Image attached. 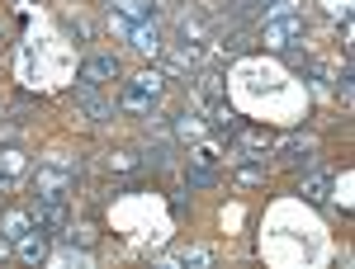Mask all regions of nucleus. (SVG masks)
Masks as SVG:
<instances>
[{
  "instance_id": "obj_24",
  "label": "nucleus",
  "mask_w": 355,
  "mask_h": 269,
  "mask_svg": "<svg viewBox=\"0 0 355 269\" xmlns=\"http://www.w3.org/2000/svg\"><path fill=\"white\" fill-rule=\"evenodd\" d=\"M110 170L128 175V170H137V156H133V151H114V156H110Z\"/></svg>"
},
{
  "instance_id": "obj_25",
  "label": "nucleus",
  "mask_w": 355,
  "mask_h": 269,
  "mask_svg": "<svg viewBox=\"0 0 355 269\" xmlns=\"http://www.w3.org/2000/svg\"><path fill=\"white\" fill-rule=\"evenodd\" d=\"M327 15L331 19H351V0H327Z\"/></svg>"
},
{
  "instance_id": "obj_21",
  "label": "nucleus",
  "mask_w": 355,
  "mask_h": 269,
  "mask_svg": "<svg viewBox=\"0 0 355 269\" xmlns=\"http://www.w3.org/2000/svg\"><path fill=\"white\" fill-rule=\"evenodd\" d=\"M289 15H303L299 0H266V24L270 19H289Z\"/></svg>"
},
{
  "instance_id": "obj_18",
  "label": "nucleus",
  "mask_w": 355,
  "mask_h": 269,
  "mask_svg": "<svg viewBox=\"0 0 355 269\" xmlns=\"http://www.w3.org/2000/svg\"><path fill=\"white\" fill-rule=\"evenodd\" d=\"M214 260H218V255H214L209 245H194V250H185V255H175V265H190V269H209Z\"/></svg>"
},
{
  "instance_id": "obj_6",
  "label": "nucleus",
  "mask_w": 355,
  "mask_h": 269,
  "mask_svg": "<svg viewBox=\"0 0 355 269\" xmlns=\"http://www.w3.org/2000/svg\"><path fill=\"white\" fill-rule=\"evenodd\" d=\"M81 81L85 85L119 81V57H85V62H81Z\"/></svg>"
},
{
  "instance_id": "obj_27",
  "label": "nucleus",
  "mask_w": 355,
  "mask_h": 269,
  "mask_svg": "<svg viewBox=\"0 0 355 269\" xmlns=\"http://www.w3.org/2000/svg\"><path fill=\"white\" fill-rule=\"evenodd\" d=\"M256 5H266V0H256Z\"/></svg>"
},
{
  "instance_id": "obj_11",
  "label": "nucleus",
  "mask_w": 355,
  "mask_h": 269,
  "mask_svg": "<svg viewBox=\"0 0 355 269\" xmlns=\"http://www.w3.org/2000/svg\"><path fill=\"white\" fill-rule=\"evenodd\" d=\"M114 15H123L133 24H152L157 19V0H114Z\"/></svg>"
},
{
  "instance_id": "obj_15",
  "label": "nucleus",
  "mask_w": 355,
  "mask_h": 269,
  "mask_svg": "<svg viewBox=\"0 0 355 269\" xmlns=\"http://www.w3.org/2000/svg\"><path fill=\"white\" fill-rule=\"evenodd\" d=\"M133 85L147 95V100H162V95H166V76H162V71H137Z\"/></svg>"
},
{
  "instance_id": "obj_8",
  "label": "nucleus",
  "mask_w": 355,
  "mask_h": 269,
  "mask_svg": "<svg viewBox=\"0 0 355 269\" xmlns=\"http://www.w3.org/2000/svg\"><path fill=\"white\" fill-rule=\"evenodd\" d=\"M128 43H133V53L157 57L162 53V28H157V19H152V24H133L128 28Z\"/></svg>"
},
{
  "instance_id": "obj_10",
  "label": "nucleus",
  "mask_w": 355,
  "mask_h": 269,
  "mask_svg": "<svg viewBox=\"0 0 355 269\" xmlns=\"http://www.w3.org/2000/svg\"><path fill=\"white\" fill-rule=\"evenodd\" d=\"M171 133L180 137V142H199V137L209 133V123H204V113L185 109V113H175V118H171Z\"/></svg>"
},
{
  "instance_id": "obj_20",
  "label": "nucleus",
  "mask_w": 355,
  "mask_h": 269,
  "mask_svg": "<svg viewBox=\"0 0 355 269\" xmlns=\"http://www.w3.org/2000/svg\"><path fill=\"white\" fill-rule=\"evenodd\" d=\"M24 170V151H15V147H5L0 151V180H10V175H19Z\"/></svg>"
},
{
  "instance_id": "obj_4",
  "label": "nucleus",
  "mask_w": 355,
  "mask_h": 269,
  "mask_svg": "<svg viewBox=\"0 0 355 269\" xmlns=\"http://www.w3.org/2000/svg\"><path fill=\"white\" fill-rule=\"evenodd\" d=\"M15 255H19L24 265H43V260H48V232H43V227H28L24 236L15 241Z\"/></svg>"
},
{
  "instance_id": "obj_23",
  "label": "nucleus",
  "mask_w": 355,
  "mask_h": 269,
  "mask_svg": "<svg viewBox=\"0 0 355 269\" xmlns=\"http://www.w3.org/2000/svg\"><path fill=\"white\" fill-rule=\"evenodd\" d=\"M279 57H284V66H294V71H308V66H313L303 48H279Z\"/></svg>"
},
{
  "instance_id": "obj_2",
  "label": "nucleus",
  "mask_w": 355,
  "mask_h": 269,
  "mask_svg": "<svg viewBox=\"0 0 355 269\" xmlns=\"http://www.w3.org/2000/svg\"><path fill=\"white\" fill-rule=\"evenodd\" d=\"M33 189H38V198H67V194H71V170L43 161L38 175H33Z\"/></svg>"
},
{
  "instance_id": "obj_7",
  "label": "nucleus",
  "mask_w": 355,
  "mask_h": 269,
  "mask_svg": "<svg viewBox=\"0 0 355 269\" xmlns=\"http://www.w3.org/2000/svg\"><path fill=\"white\" fill-rule=\"evenodd\" d=\"M299 189H303V198H308L313 208H322V203H327V194H331V175H327V170H313V165H308Z\"/></svg>"
},
{
  "instance_id": "obj_13",
  "label": "nucleus",
  "mask_w": 355,
  "mask_h": 269,
  "mask_svg": "<svg viewBox=\"0 0 355 269\" xmlns=\"http://www.w3.org/2000/svg\"><path fill=\"white\" fill-rule=\"evenodd\" d=\"M28 227H33V217H28V213H19V208H15V213H5V217H0V236H5L10 245L19 241V236H24Z\"/></svg>"
},
{
  "instance_id": "obj_19",
  "label": "nucleus",
  "mask_w": 355,
  "mask_h": 269,
  "mask_svg": "<svg viewBox=\"0 0 355 269\" xmlns=\"http://www.w3.org/2000/svg\"><path fill=\"white\" fill-rule=\"evenodd\" d=\"M199 95H204L209 104H218V100H223V76H218V71H199Z\"/></svg>"
},
{
  "instance_id": "obj_9",
  "label": "nucleus",
  "mask_w": 355,
  "mask_h": 269,
  "mask_svg": "<svg viewBox=\"0 0 355 269\" xmlns=\"http://www.w3.org/2000/svg\"><path fill=\"white\" fill-rule=\"evenodd\" d=\"M279 165H289V170H308V165H313V142H303V137L279 142Z\"/></svg>"
},
{
  "instance_id": "obj_1",
  "label": "nucleus",
  "mask_w": 355,
  "mask_h": 269,
  "mask_svg": "<svg viewBox=\"0 0 355 269\" xmlns=\"http://www.w3.org/2000/svg\"><path fill=\"white\" fill-rule=\"evenodd\" d=\"M299 38H308V19L303 15H289V19H270V24L261 28V43L279 53V48H294Z\"/></svg>"
},
{
  "instance_id": "obj_3",
  "label": "nucleus",
  "mask_w": 355,
  "mask_h": 269,
  "mask_svg": "<svg viewBox=\"0 0 355 269\" xmlns=\"http://www.w3.org/2000/svg\"><path fill=\"white\" fill-rule=\"evenodd\" d=\"M33 227L43 232H67V198H33Z\"/></svg>"
},
{
  "instance_id": "obj_26",
  "label": "nucleus",
  "mask_w": 355,
  "mask_h": 269,
  "mask_svg": "<svg viewBox=\"0 0 355 269\" xmlns=\"http://www.w3.org/2000/svg\"><path fill=\"white\" fill-rule=\"evenodd\" d=\"M5 255H10V241H5V236H0V260H5Z\"/></svg>"
},
{
  "instance_id": "obj_17",
  "label": "nucleus",
  "mask_w": 355,
  "mask_h": 269,
  "mask_svg": "<svg viewBox=\"0 0 355 269\" xmlns=\"http://www.w3.org/2000/svg\"><path fill=\"white\" fill-rule=\"evenodd\" d=\"M137 161L152 165V170H166V165H171V142H152V147H147V151H142Z\"/></svg>"
},
{
  "instance_id": "obj_16",
  "label": "nucleus",
  "mask_w": 355,
  "mask_h": 269,
  "mask_svg": "<svg viewBox=\"0 0 355 269\" xmlns=\"http://www.w3.org/2000/svg\"><path fill=\"white\" fill-rule=\"evenodd\" d=\"M190 165H199V170H218L223 151L214 147V142H199V147H194V156H190Z\"/></svg>"
},
{
  "instance_id": "obj_22",
  "label": "nucleus",
  "mask_w": 355,
  "mask_h": 269,
  "mask_svg": "<svg viewBox=\"0 0 355 269\" xmlns=\"http://www.w3.org/2000/svg\"><path fill=\"white\" fill-rule=\"evenodd\" d=\"M185 185L190 189H214L218 185V170H199V165H190V170H185Z\"/></svg>"
},
{
  "instance_id": "obj_28",
  "label": "nucleus",
  "mask_w": 355,
  "mask_h": 269,
  "mask_svg": "<svg viewBox=\"0 0 355 269\" xmlns=\"http://www.w3.org/2000/svg\"><path fill=\"white\" fill-rule=\"evenodd\" d=\"M0 189H5V180H0Z\"/></svg>"
},
{
  "instance_id": "obj_14",
  "label": "nucleus",
  "mask_w": 355,
  "mask_h": 269,
  "mask_svg": "<svg viewBox=\"0 0 355 269\" xmlns=\"http://www.w3.org/2000/svg\"><path fill=\"white\" fill-rule=\"evenodd\" d=\"M119 104L128 109V113H152V104H157V100H147V95H142V90L128 81L123 90H119Z\"/></svg>"
},
{
  "instance_id": "obj_5",
  "label": "nucleus",
  "mask_w": 355,
  "mask_h": 269,
  "mask_svg": "<svg viewBox=\"0 0 355 269\" xmlns=\"http://www.w3.org/2000/svg\"><path fill=\"white\" fill-rule=\"evenodd\" d=\"M76 104H81L85 113L95 118V123H110V113H114V104L100 95V85H85V81L76 85Z\"/></svg>"
},
{
  "instance_id": "obj_12",
  "label": "nucleus",
  "mask_w": 355,
  "mask_h": 269,
  "mask_svg": "<svg viewBox=\"0 0 355 269\" xmlns=\"http://www.w3.org/2000/svg\"><path fill=\"white\" fill-rule=\"evenodd\" d=\"M209 128H214V133H223V137H237V133H242V118H237V113L218 100V104H214V113H209Z\"/></svg>"
}]
</instances>
